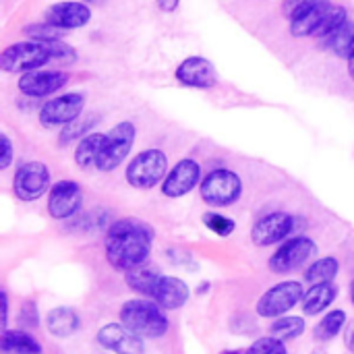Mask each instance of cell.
Here are the masks:
<instances>
[{
    "label": "cell",
    "instance_id": "obj_16",
    "mask_svg": "<svg viewBox=\"0 0 354 354\" xmlns=\"http://www.w3.org/2000/svg\"><path fill=\"white\" fill-rule=\"evenodd\" d=\"M68 83V75L62 71H31L21 75L19 91L27 97H50Z\"/></svg>",
    "mask_w": 354,
    "mask_h": 354
},
{
    "label": "cell",
    "instance_id": "obj_3",
    "mask_svg": "<svg viewBox=\"0 0 354 354\" xmlns=\"http://www.w3.org/2000/svg\"><path fill=\"white\" fill-rule=\"evenodd\" d=\"M48 62H54L52 41H17L2 50L0 68L4 73H31L39 71Z\"/></svg>",
    "mask_w": 354,
    "mask_h": 354
},
{
    "label": "cell",
    "instance_id": "obj_34",
    "mask_svg": "<svg viewBox=\"0 0 354 354\" xmlns=\"http://www.w3.org/2000/svg\"><path fill=\"white\" fill-rule=\"evenodd\" d=\"M0 149H2V156H0V168L6 170L12 162V141L8 139L6 133L0 135Z\"/></svg>",
    "mask_w": 354,
    "mask_h": 354
},
{
    "label": "cell",
    "instance_id": "obj_39",
    "mask_svg": "<svg viewBox=\"0 0 354 354\" xmlns=\"http://www.w3.org/2000/svg\"><path fill=\"white\" fill-rule=\"evenodd\" d=\"M348 75H351V79L354 81V56L348 60Z\"/></svg>",
    "mask_w": 354,
    "mask_h": 354
},
{
    "label": "cell",
    "instance_id": "obj_7",
    "mask_svg": "<svg viewBox=\"0 0 354 354\" xmlns=\"http://www.w3.org/2000/svg\"><path fill=\"white\" fill-rule=\"evenodd\" d=\"M135 137H137V129L131 120H122V122H116L110 133H108V139H106V145L95 162V168L102 170V172H112L116 170L131 153L133 149V143H135Z\"/></svg>",
    "mask_w": 354,
    "mask_h": 354
},
{
    "label": "cell",
    "instance_id": "obj_17",
    "mask_svg": "<svg viewBox=\"0 0 354 354\" xmlns=\"http://www.w3.org/2000/svg\"><path fill=\"white\" fill-rule=\"evenodd\" d=\"M46 21L64 31L79 29L91 21V8L87 6V2H75V0L56 2L46 8Z\"/></svg>",
    "mask_w": 354,
    "mask_h": 354
},
{
    "label": "cell",
    "instance_id": "obj_13",
    "mask_svg": "<svg viewBox=\"0 0 354 354\" xmlns=\"http://www.w3.org/2000/svg\"><path fill=\"white\" fill-rule=\"evenodd\" d=\"M83 205V189L75 180H58L50 187L48 195V214L54 220L73 218Z\"/></svg>",
    "mask_w": 354,
    "mask_h": 354
},
{
    "label": "cell",
    "instance_id": "obj_32",
    "mask_svg": "<svg viewBox=\"0 0 354 354\" xmlns=\"http://www.w3.org/2000/svg\"><path fill=\"white\" fill-rule=\"evenodd\" d=\"M23 31H25V35H27L29 39H33V41H58V39H62V35H64V29H58V27L50 25L48 21L27 25Z\"/></svg>",
    "mask_w": 354,
    "mask_h": 354
},
{
    "label": "cell",
    "instance_id": "obj_5",
    "mask_svg": "<svg viewBox=\"0 0 354 354\" xmlns=\"http://www.w3.org/2000/svg\"><path fill=\"white\" fill-rule=\"evenodd\" d=\"M199 195L212 207H228L241 199L243 180L236 172L228 168H218L203 176L199 185Z\"/></svg>",
    "mask_w": 354,
    "mask_h": 354
},
{
    "label": "cell",
    "instance_id": "obj_26",
    "mask_svg": "<svg viewBox=\"0 0 354 354\" xmlns=\"http://www.w3.org/2000/svg\"><path fill=\"white\" fill-rule=\"evenodd\" d=\"M338 274H340V261L336 257H322L315 259L305 270V282H309L311 286L326 284V282H334Z\"/></svg>",
    "mask_w": 354,
    "mask_h": 354
},
{
    "label": "cell",
    "instance_id": "obj_40",
    "mask_svg": "<svg viewBox=\"0 0 354 354\" xmlns=\"http://www.w3.org/2000/svg\"><path fill=\"white\" fill-rule=\"evenodd\" d=\"M83 2H87V4H102V2H106V0H83Z\"/></svg>",
    "mask_w": 354,
    "mask_h": 354
},
{
    "label": "cell",
    "instance_id": "obj_22",
    "mask_svg": "<svg viewBox=\"0 0 354 354\" xmlns=\"http://www.w3.org/2000/svg\"><path fill=\"white\" fill-rule=\"evenodd\" d=\"M79 315L71 307H56L46 315V328L56 338H71L79 330Z\"/></svg>",
    "mask_w": 354,
    "mask_h": 354
},
{
    "label": "cell",
    "instance_id": "obj_14",
    "mask_svg": "<svg viewBox=\"0 0 354 354\" xmlns=\"http://www.w3.org/2000/svg\"><path fill=\"white\" fill-rule=\"evenodd\" d=\"M174 77L180 85L185 87H195V89H212L218 85V71L216 66L203 58V56H189L185 58L176 71Z\"/></svg>",
    "mask_w": 354,
    "mask_h": 354
},
{
    "label": "cell",
    "instance_id": "obj_6",
    "mask_svg": "<svg viewBox=\"0 0 354 354\" xmlns=\"http://www.w3.org/2000/svg\"><path fill=\"white\" fill-rule=\"evenodd\" d=\"M303 297H305V288L301 282L297 280H284V282H278L274 284L270 290H266L257 305H255V311L259 317H266V319H278L282 315H286L290 309H295L299 303H303Z\"/></svg>",
    "mask_w": 354,
    "mask_h": 354
},
{
    "label": "cell",
    "instance_id": "obj_12",
    "mask_svg": "<svg viewBox=\"0 0 354 354\" xmlns=\"http://www.w3.org/2000/svg\"><path fill=\"white\" fill-rule=\"evenodd\" d=\"M297 224V218L286 214V212H272L261 216L253 230H251V241L257 247H270L288 241Z\"/></svg>",
    "mask_w": 354,
    "mask_h": 354
},
{
    "label": "cell",
    "instance_id": "obj_28",
    "mask_svg": "<svg viewBox=\"0 0 354 354\" xmlns=\"http://www.w3.org/2000/svg\"><path fill=\"white\" fill-rule=\"evenodd\" d=\"M307 330V324H305V317H299V315H282L278 317L272 326H270V336L282 340V342H288V340H297L305 334Z\"/></svg>",
    "mask_w": 354,
    "mask_h": 354
},
{
    "label": "cell",
    "instance_id": "obj_18",
    "mask_svg": "<svg viewBox=\"0 0 354 354\" xmlns=\"http://www.w3.org/2000/svg\"><path fill=\"white\" fill-rule=\"evenodd\" d=\"M164 311H176L185 307L191 299V288L185 280L176 276H160L153 297H151Z\"/></svg>",
    "mask_w": 354,
    "mask_h": 354
},
{
    "label": "cell",
    "instance_id": "obj_37",
    "mask_svg": "<svg viewBox=\"0 0 354 354\" xmlns=\"http://www.w3.org/2000/svg\"><path fill=\"white\" fill-rule=\"evenodd\" d=\"M6 322H8V295L2 292V330H8Z\"/></svg>",
    "mask_w": 354,
    "mask_h": 354
},
{
    "label": "cell",
    "instance_id": "obj_10",
    "mask_svg": "<svg viewBox=\"0 0 354 354\" xmlns=\"http://www.w3.org/2000/svg\"><path fill=\"white\" fill-rule=\"evenodd\" d=\"M317 253V245L309 236H295L284 241L278 251L270 257V270L274 274H290L303 268Z\"/></svg>",
    "mask_w": 354,
    "mask_h": 354
},
{
    "label": "cell",
    "instance_id": "obj_38",
    "mask_svg": "<svg viewBox=\"0 0 354 354\" xmlns=\"http://www.w3.org/2000/svg\"><path fill=\"white\" fill-rule=\"evenodd\" d=\"M346 346H348V351L354 354V328H353V332L346 336Z\"/></svg>",
    "mask_w": 354,
    "mask_h": 354
},
{
    "label": "cell",
    "instance_id": "obj_11",
    "mask_svg": "<svg viewBox=\"0 0 354 354\" xmlns=\"http://www.w3.org/2000/svg\"><path fill=\"white\" fill-rule=\"evenodd\" d=\"M201 180H203L201 164L193 158H185L168 170L162 183V195L168 199H180L189 195L197 185H201Z\"/></svg>",
    "mask_w": 354,
    "mask_h": 354
},
{
    "label": "cell",
    "instance_id": "obj_1",
    "mask_svg": "<svg viewBox=\"0 0 354 354\" xmlns=\"http://www.w3.org/2000/svg\"><path fill=\"white\" fill-rule=\"evenodd\" d=\"M153 241H156V232L151 224L137 220V218L116 220L108 228V234L104 241L106 261L114 270L124 272V274L137 268H143V263L151 255Z\"/></svg>",
    "mask_w": 354,
    "mask_h": 354
},
{
    "label": "cell",
    "instance_id": "obj_2",
    "mask_svg": "<svg viewBox=\"0 0 354 354\" xmlns=\"http://www.w3.org/2000/svg\"><path fill=\"white\" fill-rule=\"evenodd\" d=\"M120 324L141 338H162L170 330L166 311L153 299H131L120 307Z\"/></svg>",
    "mask_w": 354,
    "mask_h": 354
},
{
    "label": "cell",
    "instance_id": "obj_31",
    "mask_svg": "<svg viewBox=\"0 0 354 354\" xmlns=\"http://www.w3.org/2000/svg\"><path fill=\"white\" fill-rule=\"evenodd\" d=\"M201 222H203V226H205L207 230H212V232L218 234V236H230V234L236 230V222H234L232 218H228V216L218 214V212H207V214H203Z\"/></svg>",
    "mask_w": 354,
    "mask_h": 354
},
{
    "label": "cell",
    "instance_id": "obj_41",
    "mask_svg": "<svg viewBox=\"0 0 354 354\" xmlns=\"http://www.w3.org/2000/svg\"><path fill=\"white\" fill-rule=\"evenodd\" d=\"M351 301H353V305H354V280L351 282Z\"/></svg>",
    "mask_w": 354,
    "mask_h": 354
},
{
    "label": "cell",
    "instance_id": "obj_33",
    "mask_svg": "<svg viewBox=\"0 0 354 354\" xmlns=\"http://www.w3.org/2000/svg\"><path fill=\"white\" fill-rule=\"evenodd\" d=\"M243 354H288V351L282 340L274 336H266V338L255 340Z\"/></svg>",
    "mask_w": 354,
    "mask_h": 354
},
{
    "label": "cell",
    "instance_id": "obj_8",
    "mask_svg": "<svg viewBox=\"0 0 354 354\" xmlns=\"http://www.w3.org/2000/svg\"><path fill=\"white\" fill-rule=\"evenodd\" d=\"M50 168L44 162L31 160V162H23L19 164L15 176H12V193L17 195L19 201L31 203L37 201L41 195H46V191L50 189Z\"/></svg>",
    "mask_w": 354,
    "mask_h": 354
},
{
    "label": "cell",
    "instance_id": "obj_30",
    "mask_svg": "<svg viewBox=\"0 0 354 354\" xmlns=\"http://www.w3.org/2000/svg\"><path fill=\"white\" fill-rule=\"evenodd\" d=\"M348 21V12H346V8L344 6H340V4H334L332 8H330V12L326 15V19H324V23L319 25V29H317V33H315V37H319V39H328L332 33H336L344 23Z\"/></svg>",
    "mask_w": 354,
    "mask_h": 354
},
{
    "label": "cell",
    "instance_id": "obj_29",
    "mask_svg": "<svg viewBox=\"0 0 354 354\" xmlns=\"http://www.w3.org/2000/svg\"><path fill=\"white\" fill-rule=\"evenodd\" d=\"M162 274L153 272V270H147V268H137L133 272H127V286L141 295L143 299H151L153 297V290H156V284L160 280Z\"/></svg>",
    "mask_w": 354,
    "mask_h": 354
},
{
    "label": "cell",
    "instance_id": "obj_21",
    "mask_svg": "<svg viewBox=\"0 0 354 354\" xmlns=\"http://www.w3.org/2000/svg\"><path fill=\"white\" fill-rule=\"evenodd\" d=\"M2 354H41L44 348L35 336L25 330H2Z\"/></svg>",
    "mask_w": 354,
    "mask_h": 354
},
{
    "label": "cell",
    "instance_id": "obj_23",
    "mask_svg": "<svg viewBox=\"0 0 354 354\" xmlns=\"http://www.w3.org/2000/svg\"><path fill=\"white\" fill-rule=\"evenodd\" d=\"M106 139H108V133H89L87 137H83L75 147V164L83 170L95 166L106 145Z\"/></svg>",
    "mask_w": 354,
    "mask_h": 354
},
{
    "label": "cell",
    "instance_id": "obj_25",
    "mask_svg": "<svg viewBox=\"0 0 354 354\" xmlns=\"http://www.w3.org/2000/svg\"><path fill=\"white\" fill-rule=\"evenodd\" d=\"M346 313L342 309H334L330 313H326L319 324L313 328V338L317 342H332L336 336H340V332L344 330L346 326Z\"/></svg>",
    "mask_w": 354,
    "mask_h": 354
},
{
    "label": "cell",
    "instance_id": "obj_19",
    "mask_svg": "<svg viewBox=\"0 0 354 354\" xmlns=\"http://www.w3.org/2000/svg\"><path fill=\"white\" fill-rule=\"evenodd\" d=\"M334 4L330 0H313L309 2L303 10H299L290 19V33L295 37H315L319 25L324 23L326 15L330 12Z\"/></svg>",
    "mask_w": 354,
    "mask_h": 354
},
{
    "label": "cell",
    "instance_id": "obj_24",
    "mask_svg": "<svg viewBox=\"0 0 354 354\" xmlns=\"http://www.w3.org/2000/svg\"><path fill=\"white\" fill-rule=\"evenodd\" d=\"M324 44L338 58L351 60L354 56V21H346L336 33H332L328 39H324Z\"/></svg>",
    "mask_w": 354,
    "mask_h": 354
},
{
    "label": "cell",
    "instance_id": "obj_4",
    "mask_svg": "<svg viewBox=\"0 0 354 354\" xmlns=\"http://www.w3.org/2000/svg\"><path fill=\"white\" fill-rule=\"evenodd\" d=\"M168 174V156L158 149H143L139 151L127 166L124 178L133 189H153L162 185Z\"/></svg>",
    "mask_w": 354,
    "mask_h": 354
},
{
    "label": "cell",
    "instance_id": "obj_9",
    "mask_svg": "<svg viewBox=\"0 0 354 354\" xmlns=\"http://www.w3.org/2000/svg\"><path fill=\"white\" fill-rule=\"evenodd\" d=\"M85 110V95L79 91H68L64 95L50 97L39 108V124L46 129L66 127L68 122L77 120Z\"/></svg>",
    "mask_w": 354,
    "mask_h": 354
},
{
    "label": "cell",
    "instance_id": "obj_20",
    "mask_svg": "<svg viewBox=\"0 0 354 354\" xmlns=\"http://www.w3.org/2000/svg\"><path fill=\"white\" fill-rule=\"evenodd\" d=\"M338 299V286L334 282H326V284H313L305 297H303V313L309 317L322 315L324 311H328L332 307V303Z\"/></svg>",
    "mask_w": 354,
    "mask_h": 354
},
{
    "label": "cell",
    "instance_id": "obj_15",
    "mask_svg": "<svg viewBox=\"0 0 354 354\" xmlns=\"http://www.w3.org/2000/svg\"><path fill=\"white\" fill-rule=\"evenodd\" d=\"M97 344L106 351L114 354H143L145 353V344L143 338L133 334L127 326L122 324H108L104 326L97 336H95Z\"/></svg>",
    "mask_w": 354,
    "mask_h": 354
},
{
    "label": "cell",
    "instance_id": "obj_27",
    "mask_svg": "<svg viewBox=\"0 0 354 354\" xmlns=\"http://www.w3.org/2000/svg\"><path fill=\"white\" fill-rule=\"evenodd\" d=\"M97 122H100V116L97 114L83 112L77 120H73L66 127H62V131L58 135V143L60 145H71L73 141H81L83 137L89 135V129H93Z\"/></svg>",
    "mask_w": 354,
    "mask_h": 354
},
{
    "label": "cell",
    "instance_id": "obj_36",
    "mask_svg": "<svg viewBox=\"0 0 354 354\" xmlns=\"http://www.w3.org/2000/svg\"><path fill=\"white\" fill-rule=\"evenodd\" d=\"M156 4L162 12H174L178 8L180 0H156Z\"/></svg>",
    "mask_w": 354,
    "mask_h": 354
},
{
    "label": "cell",
    "instance_id": "obj_35",
    "mask_svg": "<svg viewBox=\"0 0 354 354\" xmlns=\"http://www.w3.org/2000/svg\"><path fill=\"white\" fill-rule=\"evenodd\" d=\"M309 2H313V0H286L284 2V12H286V17L288 19H292L299 10H303Z\"/></svg>",
    "mask_w": 354,
    "mask_h": 354
}]
</instances>
